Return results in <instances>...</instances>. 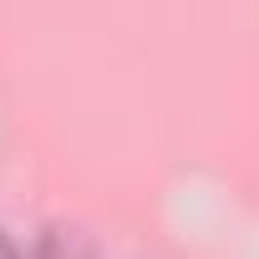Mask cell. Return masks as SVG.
<instances>
[{"label":"cell","mask_w":259,"mask_h":259,"mask_svg":"<svg viewBox=\"0 0 259 259\" xmlns=\"http://www.w3.org/2000/svg\"><path fill=\"white\" fill-rule=\"evenodd\" d=\"M36 259H92V239L81 229H46L36 244Z\"/></svg>","instance_id":"cell-1"},{"label":"cell","mask_w":259,"mask_h":259,"mask_svg":"<svg viewBox=\"0 0 259 259\" xmlns=\"http://www.w3.org/2000/svg\"><path fill=\"white\" fill-rule=\"evenodd\" d=\"M0 259H21V249L11 244V234H0Z\"/></svg>","instance_id":"cell-2"}]
</instances>
